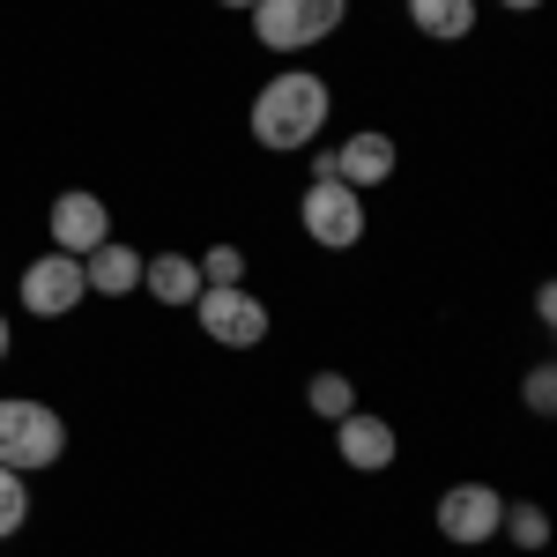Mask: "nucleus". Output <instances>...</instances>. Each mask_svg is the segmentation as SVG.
Segmentation results:
<instances>
[{
  "label": "nucleus",
  "instance_id": "nucleus-1",
  "mask_svg": "<svg viewBox=\"0 0 557 557\" xmlns=\"http://www.w3.org/2000/svg\"><path fill=\"white\" fill-rule=\"evenodd\" d=\"M327 112H335V89L320 83L312 67H283L275 83H260V89H253V112H246V127H253L260 149L290 157V149H305L312 134L327 127Z\"/></svg>",
  "mask_w": 557,
  "mask_h": 557
},
{
  "label": "nucleus",
  "instance_id": "nucleus-2",
  "mask_svg": "<svg viewBox=\"0 0 557 557\" xmlns=\"http://www.w3.org/2000/svg\"><path fill=\"white\" fill-rule=\"evenodd\" d=\"M349 23V0H253V45L268 52H312Z\"/></svg>",
  "mask_w": 557,
  "mask_h": 557
},
{
  "label": "nucleus",
  "instance_id": "nucleus-3",
  "mask_svg": "<svg viewBox=\"0 0 557 557\" xmlns=\"http://www.w3.org/2000/svg\"><path fill=\"white\" fill-rule=\"evenodd\" d=\"M60 454H67V424L30 394H8L0 401V469L30 475V469H52Z\"/></svg>",
  "mask_w": 557,
  "mask_h": 557
},
{
  "label": "nucleus",
  "instance_id": "nucleus-4",
  "mask_svg": "<svg viewBox=\"0 0 557 557\" xmlns=\"http://www.w3.org/2000/svg\"><path fill=\"white\" fill-rule=\"evenodd\" d=\"M201 320V335L215 349H260L268 343V305L246 290V283H201V298L186 305Z\"/></svg>",
  "mask_w": 557,
  "mask_h": 557
},
{
  "label": "nucleus",
  "instance_id": "nucleus-5",
  "mask_svg": "<svg viewBox=\"0 0 557 557\" xmlns=\"http://www.w3.org/2000/svg\"><path fill=\"white\" fill-rule=\"evenodd\" d=\"M298 223L312 246H327V253H349L357 238H364V194L343 186V178H312L298 194Z\"/></svg>",
  "mask_w": 557,
  "mask_h": 557
},
{
  "label": "nucleus",
  "instance_id": "nucleus-6",
  "mask_svg": "<svg viewBox=\"0 0 557 557\" xmlns=\"http://www.w3.org/2000/svg\"><path fill=\"white\" fill-rule=\"evenodd\" d=\"M83 298H89V283H83V260L75 253H45V260L23 268V305H30L38 320H67Z\"/></svg>",
  "mask_w": 557,
  "mask_h": 557
},
{
  "label": "nucleus",
  "instance_id": "nucleus-7",
  "mask_svg": "<svg viewBox=\"0 0 557 557\" xmlns=\"http://www.w3.org/2000/svg\"><path fill=\"white\" fill-rule=\"evenodd\" d=\"M498 513H506V498H498L491 483H454V491L438 498V535L461 543V550H475V543L498 535Z\"/></svg>",
  "mask_w": 557,
  "mask_h": 557
},
{
  "label": "nucleus",
  "instance_id": "nucleus-8",
  "mask_svg": "<svg viewBox=\"0 0 557 557\" xmlns=\"http://www.w3.org/2000/svg\"><path fill=\"white\" fill-rule=\"evenodd\" d=\"M104 238H112V209H104L89 186H75V194H60V201H52V253H75V260H83V253H97Z\"/></svg>",
  "mask_w": 557,
  "mask_h": 557
},
{
  "label": "nucleus",
  "instance_id": "nucleus-9",
  "mask_svg": "<svg viewBox=\"0 0 557 557\" xmlns=\"http://www.w3.org/2000/svg\"><path fill=\"white\" fill-rule=\"evenodd\" d=\"M394 164H401L394 134H380V127H357V134L343 141V149L327 157V178H343V186H357V194H364V186H386V178H394Z\"/></svg>",
  "mask_w": 557,
  "mask_h": 557
},
{
  "label": "nucleus",
  "instance_id": "nucleus-10",
  "mask_svg": "<svg viewBox=\"0 0 557 557\" xmlns=\"http://www.w3.org/2000/svg\"><path fill=\"white\" fill-rule=\"evenodd\" d=\"M335 446H343V461H349L357 475H380V469H394V454H401L394 424H386V417H372V409H349L343 424H335Z\"/></svg>",
  "mask_w": 557,
  "mask_h": 557
},
{
  "label": "nucleus",
  "instance_id": "nucleus-11",
  "mask_svg": "<svg viewBox=\"0 0 557 557\" xmlns=\"http://www.w3.org/2000/svg\"><path fill=\"white\" fill-rule=\"evenodd\" d=\"M83 283H89V298H134L141 290V253L104 238L97 253H83Z\"/></svg>",
  "mask_w": 557,
  "mask_h": 557
},
{
  "label": "nucleus",
  "instance_id": "nucleus-12",
  "mask_svg": "<svg viewBox=\"0 0 557 557\" xmlns=\"http://www.w3.org/2000/svg\"><path fill=\"white\" fill-rule=\"evenodd\" d=\"M141 290L157 305H194L201 298V268L186 253H157V260H141Z\"/></svg>",
  "mask_w": 557,
  "mask_h": 557
},
{
  "label": "nucleus",
  "instance_id": "nucleus-13",
  "mask_svg": "<svg viewBox=\"0 0 557 557\" xmlns=\"http://www.w3.org/2000/svg\"><path fill=\"white\" fill-rule=\"evenodd\" d=\"M409 23L431 45H461L475 30V0H409Z\"/></svg>",
  "mask_w": 557,
  "mask_h": 557
},
{
  "label": "nucleus",
  "instance_id": "nucleus-14",
  "mask_svg": "<svg viewBox=\"0 0 557 557\" xmlns=\"http://www.w3.org/2000/svg\"><path fill=\"white\" fill-rule=\"evenodd\" d=\"M305 409H312L320 424H343L349 409H357V386H349L343 372H312V380H305Z\"/></svg>",
  "mask_w": 557,
  "mask_h": 557
},
{
  "label": "nucleus",
  "instance_id": "nucleus-15",
  "mask_svg": "<svg viewBox=\"0 0 557 557\" xmlns=\"http://www.w3.org/2000/svg\"><path fill=\"white\" fill-rule=\"evenodd\" d=\"M498 535H513L520 550H543V543H550V513H543L535 498H520V506L498 513Z\"/></svg>",
  "mask_w": 557,
  "mask_h": 557
},
{
  "label": "nucleus",
  "instance_id": "nucleus-16",
  "mask_svg": "<svg viewBox=\"0 0 557 557\" xmlns=\"http://www.w3.org/2000/svg\"><path fill=\"white\" fill-rule=\"evenodd\" d=\"M23 520H30V491H23V475H15V469H0V543H8Z\"/></svg>",
  "mask_w": 557,
  "mask_h": 557
},
{
  "label": "nucleus",
  "instance_id": "nucleus-17",
  "mask_svg": "<svg viewBox=\"0 0 557 557\" xmlns=\"http://www.w3.org/2000/svg\"><path fill=\"white\" fill-rule=\"evenodd\" d=\"M194 268H201V283H246V253L238 246H209Z\"/></svg>",
  "mask_w": 557,
  "mask_h": 557
},
{
  "label": "nucleus",
  "instance_id": "nucleus-18",
  "mask_svg": "<svg viewBox=\"0 0 557 557\" xmlns=\"http://www.w3.org/2000/svg\"><path fill=\"white\" fill-rule=\"evenodd\" d=\"M520 394H528V409H535V417H550V409H557V372H550V364H535V372L520 380Z\"/></svg>",
  "mask_w": 557,
  "mask_h": 557
},
{
  "label": "nucleus",
  "instance_id": "nucleus-19",
  "mask_svg": "<svg viewBox=\"0 0 557 557\" xmlns=\"http://www.w3.org/2000/svg\"><path fill=\"white\" fill-rule=\"evenodd\" d=\"M498 8H513V15H528V8H543V0H498Z\"/></svg>",
  "mask_w": 557,
  "mask_h": 557
},
{
  "label": "nucleus",
  "instance_id": "nucleus-20",
  "mask_svg": "<svg viewBox=\"0 0 557 557\" xmlns=\"http://www.w3.org/2000/svg\"><path fill=\"white\" fill-rule=\"evenodd\" d=\"M215 8H238V15H253V0H215Z\"/></svg>",
  "mask_w": 557,
  "mask_h": 557
},
{
  "label": "nucleus",
  "instance_id": "nucleus-21",
  "mask_svg": "<svg viewBox=\"0 0 557 557\" xmlns=\"http://www.w3.org/2000/svg\"><path fill=\"white\" fill-rule=\"evenodd\" d=\"M0 357H8V312H0Z\"/></svg>",
  "mask_w": 557,
  "mask_h": 557
}]
</instances>
